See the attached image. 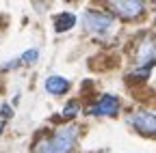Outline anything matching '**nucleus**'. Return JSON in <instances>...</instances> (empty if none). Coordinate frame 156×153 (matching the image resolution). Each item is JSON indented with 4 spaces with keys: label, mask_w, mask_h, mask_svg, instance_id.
<instances>
[{
    "label": "nucleus",
    "mask_w": 156,
    "mask_h": 153,
    "mask_svg": "<svg viewBox=\"0 0 156 153\" xmlns=\"http://www.w3.org/2000/svg\"><path fill=\"white\" fill-rule=\"evenodd\" d=\"M78 138V127L67 125L63 129H58L50 140H39L35 145L37 153H69L74 149V142Z\"/></svg>",
    "instance_id": "nucleus-1"
},
{
    "label": "nucleus",
    "mask_w": 156,
    "mask_h": 153,
    "mask_svg": "<svg viewBox=\"0 0 156 153\" xmlns=\"http://www.w3.org/2000/svg\"><path fill=\"white\" fill-rule=\"evenodd\" d=\"M83 24L91 32H106L113 26V15L95 11V9H87L85 15H83Z\"/></svg>",
    "instance_id": "nucleus-2"
},
{
    "label": "nucleus",
    "mask_w": 156,
    "mask_h": 153,
    "mask_svg": "<svg viewBox=\"0 0 156 153\" xmlns=\"http://www.w3.org/2000/svg\"><path fill=\"white\" fill-rule=\"evenodd\" d=\"M128 125H132L143 136H156V114L154 112H134L128 117Z\"/></svg>",
    "instance_id": "nucleus-3"
},
{
    "label": "nucleus",
    "mask_w": 156,
    "mask_h": 153,
    "mask_svg": "<svg viewBox=\"0 0 156 153\" xmlns=\"http://www.w3.org/2000/svg\"><path fill=\"white\" fill-rule=\"evenodd\" d=\"M117 110H119V99L115 95H104L95 106L89 108V114L91 117H115Z\"/></svg>",
    "instance_id": "nucleus-4"
},
{
    "label": "nucleus",
    "mask_w": 156,
    "mask_h": 153,
    "mask_svg": "<svg viewBox=\"0 0 156 153\" xmlns=\"http://www.w3.org/2000/svg\"><path fill=\"white\" fill-rule=\"evenodd\" d=\"M111 9L122 17H139L143 13V2H139V0H117V2H111Z\"/></svg>",
    "instance_id": "nucleus-5"
},
{
    "label": "nucleus",
    "mask_w": 156,
    "mask_h": 153,
    "mask_svg": "<svg viewBox=\"0 0 156 153\" xmlns=\"http://www.w3.org/2000/svg\"><path fill=\"white\" fill-rule=\"evenodd\" d=\"M46 91L50 95H63L67 88H69V80L63 78V75H50V78H46Z\"/></svg>",
    "instance_id": "nucleus-6"
},
{
    "label": "nucleus",
    "mask_w": 156,
    "mask_h": 153,
    "mask_svg": "<svg viewBox=\"0 0 156 153\" xmlns=\"http://www.w3.org/2000/svg\"><path fill=\"white\" fill-rule=\"evenodd\" d=\"M76 26V15L74 13H61L54 17V28L56 32H65V30H72Z\"/></svg>",
    "instance_id": "nucleus-7"
},
{
    "label": "nucleus",
    "mask_w": 156,
    "mask_h": 153,
    "mask_svg": "<svg viewBox=\"0 0 156 153\" xmlns=\"http://www.w3.org/2000/svg\"><path fill=\"white\" fill-rule=\"evenodd\" d=\"M154 54H156V43L152 41V43H143V48H141V52H139V61L143 63V65H150L152 63V58H154ZM154 65V63H152Z\"/></svg>",
    "instance_id": "nucleus-8"
},
{
    "label": "nucleus",
    "mask_w": 156,
    "mask_h": 153,
    "mask_svg": "<svg viewBox=\"0 0 156 153\" xmlns=\"http://www.w3.org/2000/svg\"><path fill=\"white\" fill-rule=\"evenodd\" d=\"M37 58H39V50H26L22 56H20V63H24V65H33V63H37Z\"/></svg>",
    "instance_id": "nucleus-9"
},
{
    "label": "nucleus",
    "mask_w": 156,
    "mask_h": 153,
    "mask_svg": "<svg viewBox=\"0 0 156 153\" xmlns=\"http://www.w3.org/2000/svg\"><path fill=\"white\" fill-rule=\"evenodd\" d=\"M78 110H80V108H78V104H67L65 108H63V117H76V114H78Z\"/></svg>",
    "instance_id": "nucleus-10"
},
{
    "label": "nucleus",
    "mask_w": 156,
    "mask_h": 153,
    "mask_svg": "<svg viewBox=\"0 0 156 153\" xmlns=\"http://www.w3.org/2000/svg\"><path fill=\"white\" fill-rule=\"evenodd\" d=\"M11 114H13L11 106H9V104H2V108H0V117H2V119H9Z\"/></svg>",
    "instance_id": "nucleus-11"
}]
</instances>
